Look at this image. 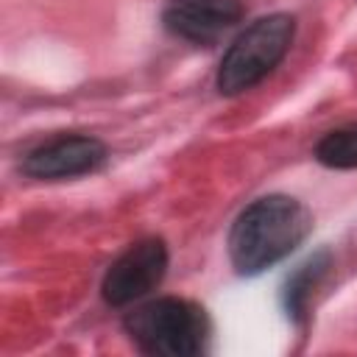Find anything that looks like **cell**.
I'll return each instance as SVG.
<instances>
[{"label": "cell", "instance_id": "6da1fadb", "mask_svg": "<svg viewBox=\"0 0 357 357\" xmlns=\"http://www.w3.org/2000/svg\"><path fill=\"white\" fill-rule=\"evenodd\" d=\"M312 231L310 209L282 192L251 201L231 223L229 257L237 273L254 276L290 257Z\"/></svg>", "mask_w": 357, "mask_h": 357}, {"label": "cell", "instance_id": "7a4b0ae2", "mask_svg": "<svg viewBox=\"0 0 357 357\" xmlns=\"http://www.w3.org/2000/svg\"><path fill=\"white\" fill-rule=\"evenodd\" d=\"M126 335L151 357H195L206 351L212 324L201 304L178 296H162L137 304L123 318Z\"/></svg>", "mask_w": 357, "mask_h": 357}, {"label": "cell", "instance_id": "3957f363", "mask_svg": "<svg viewBox=\"0 0 357 357\" xmlns=\"http://www.w3.org/2000/svg\"><path fill=\"white\" fill-rule=\"evenodd\" d=\"M293 36H296V20L284 11L265 14L251 25H245L220 59L215 75L218 92L231 98L254 89L282 64V59L293 45Z\"/></svg>", "mask_w": 357, "mask_h": 357}, {"label": "cell", "instance_id": "277c9868", "mask_svg": "<svg viewBox=\"0 0 357 357\" xmlns=\"http://www.w3.org/2000/svg\"><path fill=\"white\" fill-rule=\"evenodd\" d=\"M167 245L162 237H145L131 243L103 273L100 296L109 307H128L156 290L167 273Z\"/></svg>", "mask_w": 357, "mask_h": 357}, {"label": "cell", "instance_id": "5b68a950", "mask_svg": "<svg viewBox=\"0 0 357 357\" xmlns=\"http://www.w3.org/2000/svg\"><path fill=\"white\" fill-rule=\"evenodd\" d=\"M109 151L89 134H59L22 156V173L36 181H61L103 167Z\"/></svg>", "mask_w": 357, "mask_h": 357}, {"label": "cell", "instance_id": "8992f818", "mask_svg": "<svg viewBox=\"0 0 357 357\" xmlns=\"http://www.w3.org/2000/svg\"><path fill=\"white\" fill-rule=\"evenodd\" d=\"M245 14L243 0H167L162 25L167 33L192 42L212 45L229 33Z\"/></svg>", "mask_w": 357, "mask_h": 357}, {"label": "cell", "instance_id": "52a82bcc", "mask_svg": "<svg viewBox=\"0 0 357 357\" xmlns=\"http://www.w3.org/2000/svg\"><path fill=\"white\" fill-rule=\"evenodd\" d=\"M315 159L332 170H354L357 167V120L326 131L315 145Z\"/></svg>", "mask_w": 357, "mask_h": 357}, {"label": "cell", "instance_id": "ba28073f", "mask_svg": "<svg viewBox=\"0 0 357 357\" xmlns=\"http://www.w3.org/2000/svg\"><path fill=\"white\" fill-rule=\"evenodd\" d=\"M329 268V254L321 251L315 257H310L284 284V310L290 318H301L307 312V301H310V290L321 282V276Z\"/></svg>", "mask_w": 357, "mask_h": 357}]
</instances>
